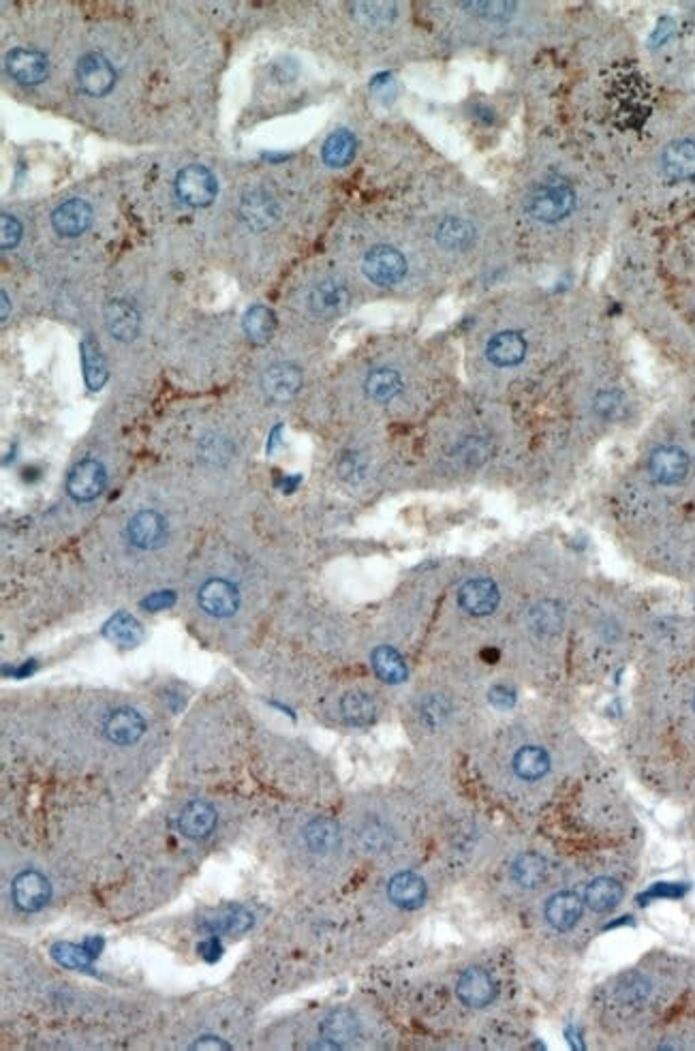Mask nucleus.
<instances>
[{
  "instance_id": "13",
  "label": "nucleus",
  "mask_w": 695,
  "mask_h": 1051,
  "mask_svg": "<svg viewBox=\"0 0 695 1051\" xmlns=\"http://www.w3.org/2000/svg\"><path fill=\"white\" fill-rule=\"evenodd\" d=\"M306 848L319 857H332L343 848V831L332 818H313L304 827Z\"/></svg>"
},
{
  "instance_id": "43",
  "label": "nucleus",
  "mask_w": 695,
  "mask_h": 1051,
  "mask_svg": "<svg viewBox=\"0 0 695 1051\" xmlns=\"http://www.w3.org/2000/svg\"><path fill=\"white\" fill-rule=\"evenodd\" d=\"M0 302H3V313H0V317H3V322H7V317H9V298H7L5 292L0 294Z\"/></svg>"
},
{
  "instance_id": "38",
  "label": "nucleus",
  "mask_w": 695,
  "mask_h": 1051,
  "mask_svg": "<svg viewBox=\"0 0 695 1051\" xmlns=\"http://www.w3.org/2000/svg\"><path fill=\"white\" fill-rule=\"evenodd\" d=\"M450 713H452L450 700L443 696H428L422 700V705H420V720L430 730L439 728L447 718H450Z\"/></svg>"
},
{
  "instance_id": "1",
  "label": "nucleus",
  "mask_w": 695,
  "mask_h": 1051,
  "mask_svg": "<svg viewBox=\"0 0 695 1051\" xmlns=\"http://www.w3.org/2000/svg\"><path fill=\"white\" fill-rule=\"evenodd\" d=\"M621 745L653 795L695 801V617L653 623Z\"/></svg>"
},
{
  "instance_id": "10",
  "label": "nucleus",
  "mask_w": 695,
  "mask_h": 1051,
  "mask_svg": "<svg viewBox=\"0 0 695 1051\" xmlns=\"http://www.w3.org/2000/svg\"><path fill=\"white\" fill-rule=\"evenodd\" d=\"M176 191L180 200L189 206H208L216 197L219 185L208 167L189 165L176 176Z\"/></svg>"
},
{
  "instance_id": "6",
  "label": "nucleus",
  "mask_w": 695,
  "mask_h": 1051,
  "mask_svg": "<svg viewBox=\"0 0 695 1051\" xmlns=\"http://www.w3.org/2000/svg\"><path fill=\"white\" fill-rule=\"evenodd\" d=\"M529 915L537 938H544L548 947L559 951H580L582 944L589 942L604 925L591 915L584 902L574 863H569V870H565L556 885L529 906Z\"/></svg>"
},
{
  "instance_id": "20",
  "label": "nucleus",
  "mask_w": 695,
  "mask_h": 1051,
  "mask_svg": "<svg viewBox=\"0 0 695 1051\" xmlns=\"http://www.w3.org/2000/svg\"><path fill=\"white\" fill-rule=\"evenodd\" d=\"M7 71L13 80H18L20 84H39L43 82L45 78H48V71H50V63L48 58H45L41 52H35V50H13L9 52L7 56Z\"/></svg>"
},
{
  "instance_id": "29",
  "label": "nucleus",
  "mask_w": 695,
  "mask_h": 1051,
  "mask_svg": "<svg viewBox=\"0 0 695 1051\" xmlns=\"http://www.w3.org/2000/svg\"><path fill=\"white\" fill-rule=\"evenodd\" d=\"M105 324L118 341H133L139 332V315L125 300H112L105 307Z\"/></svg>"
},
{
  "instance_id": "32",
  "label": "nucleus",
  "mask_w": 695,
  "mask_h": 1051,
  "mask_svg": "<svg viewBox=\"0 0 695 1051\" xmlns=\"http://www.w3.org/2000/svg\"><path fill=\"white\" fill-rule=\"evenodd\" d=\"M373 668L381 681L385 683H403L407 679V664L403 656L388 645H381L373 651Z\"/></svg>"
},
{
  "instance_id": "8",
  "label": "nucleus",
  "mask_w": 695,
  "mask_h": 1051,
  "mask_svg": "<svg viewBox=\"0 0 695 1051\" xmlns=\"http://www.w3.org/2000/svg\"><path fill=\"white\" fill-rule=\"evenodd\" d=\"M409 270L407 257L392 245L370 247L362 257L364 277L377 287H394Z\"/></svg>"
},
{
  "instance_id": "34",
  "label": "nucleus",
  "mask_w": 695,
  "mask_h": 1051,
  "mask_svg": "<svg viewBox=\"0 0 695 1051\" xmlns=\"http://www.w3.org/2000/svg\"><path fill=\"white\" fill-rule=\"evenodd\" d=\"M253 925V915L244 908H227L216 912V917L204 921L202 929L210 934H242Z\"/></svg>"
},
{
  "instance_id": "22",
  "label": "nucleus",
  "mask_w": 695,
  "mask_h": 1051,
  "mask_svg": "<svg viewBox=\"0 0 695 1051\" xmlns=\"http://www.w3.org/2000/svg\"><path fill=\"white\" fill-rule=\"evenodd\" d=\"M178 827L182 831L184 837H189V840H206V837L214 831L216 827V812L214 807L206 801H189L187 805L182 807L180 812V818H178Z\"/></svg>"
},
{
  "instance_id": "4",
  "label": "nucleus",
  "mask_w": 695,
  "mask_h": 1051,
  "mask_svg": "<svg viewBox=\"0 0 695 1051\" xmlns=\"http://www.w3.org/2000/svg\"><path fill=\"white\" fill-rule=\"evenodd\" d=\"M642 600L619 585H580L569 628V664L589 681L642 656L653 630Z\"/></svg>"
},
{
  "instance_id": "27",
  "label": "nucleus",
  "mask_w": 695,
  "mask_h": 1051,
  "mask_svg": "<svg viewBox=\"0 0 695 1051\" xmlns=\"http://www.w3.org/2000/svg\"><path fill=\"white\" fill-rule=\"evenodd\" d=\"M129 538L139 548H154L165 538V521L152 510L137 512L129 521Z\"/></svg>"
},
{
  "instance_id": "9",
  "label": "nucleus",
  "mask_w": 695,
  "mask_h": 1051,
  "mask_svg": "<svg viewBox=\"0 0 695 1051\" xmlns=\"http://www.w3.org/2000/svg\"><path fill=\"white\" fill-rule=\"evenodd\" d=\"M75 75H77V84H80V88L90 97H103L110 93L116 84V73H114V67L110 65V60L97 52L80 58Z\"/></svg>"
},
{
  "instance_id": "35",
  "label": "nucleus",
  "mask_w": 695,
  "mask_h": 1051,
  "mask_svg": "<svg viewBox=\"0 0 695 1051\" xmlns=\"http://www.w3.org/2000/svg\"><path fill=\"white\" fill-rule=\"evenodd\" d=\"M276 330V317L268 307H251L244 315V332L255 343H266Z\"/></svg>"
},
{
  "instance_id": "12",
  "label": "nucleus",
  "mask_w": 695,
  "mask_h": 1051,
  "mask_svg": "<svg viewBox=\"0 0 695 1051\" xmlns=\"http://www.w3.org/2000/svg\"><path fill=\"white\" fill-rule=\"evenodd\" d=\"M458 604L465 613L473 617H488L497 613L501 604V591L490 578H471L458 591Z\"/></svg>"
},
{
  "instance_id": "36",
  "label": "nucleus",
  "mask_w": 695,
  "mask_h": 1051,
  "mask_svg": "<svg viewBox=\"0 0 695 1051\" xmlns=\"http://www.w3.org/2000/svg\"><path fill=\"white\" fill-rule=\"evenodd\" d=\"M105 634L110 641H114L120 647H127V649L142 643V636H144L142 626H139V623L127 613H120L110 623H107Z\"/></svg>"
},
{
  "instance_id": "14",
  "label": "nucleus",
  "mask_w": 695,
  "mask_h": 1051,
  "mask_svg": "<svg viewBox=\"0 0 695 1051\" xmlns=\"http://www.w3.org/2000/svg\"><path fill=\"white\" fill-rule=\"evenodd\" d=\"M240 215L244 223L253 227V230H266V227L276 223L278 215H281V208H278L274 195L266 189H251L242 197Z\"/></svg>"
},
{
  "instance_id": "23",
  "label": "nucleus",
  "mask_w": 695,
  "mask_h": 1051,
  "mask_svg": "<svg viewBox=\"0 0 695 1051\" xmlns=\"http://www.w3.org/2000/svg\"><path fill=\"white\" fill-rule=\"evenodd\" d=\"M103 730H105V737L110 739L112 743L131 745V743H135L139 737L144 735L146 722H144V718L137 711H133L129 707H122V709H116V711H112L110 715H107V720L103 724Z\"/></svg>"
},
{
  "instance_id": "39",
  "label": "nucleus",
  "mask_w": 695,
  "mask_h": 1051,
  "mask_svg": "<svg viewBox=\"0 0 695 1051\" xmlns=\"http://www.w3.org/2000/svg\"><path fill=\"white\" fill-rule=\"evenodd\" d=\"M54 955L58 962H63L65 966H73V968H86L88 957H92L90 951L71 947V944H60V947L54 949Z\"/></svg>"
},
{
  "instance_id": "30",
  "label": "nucleus",
  "mask_w": 695,
  "mask_h": 1051,
  "mask_svg": "<svg viewBox=\"0 0 695 1051\" xmlns=\"http://www.w3.org/2000/svg\"><path fill=\"white\" fill-rule=\"evenodd\" d=\"M364 390L373 401L390 403L400 392H403V375H400L396 369L379 367L368 373L366 382H364Z\"/></svg>"
},
{
  "instance_id": "24",
  "label": "nucleus",
  "mask_w": 695,
  "mask_h": 1051,
  "mask_svg": "<svg viewBox=\"0 0 695 1051\" xmlns=\"http://www.w3.org/2000/svg\"><path fill=\"white\" fill-rule=\"evenodd\" d=\"M90 223H92V210L82 200H69L65 204H60L52 215L54 230L60 236H67V238L82 236L90 227Z\"/></svg>"
},
{
  "instance_id": "40",
  "label": "nucleus",
  "mask_w": 695,
  "mask_h": 1051,
  "mask_svg": "<svg viewBox=\"0 0 695 1051\" xmlns=\"http://www.w3.org/2000/svg\"><path fill=\"white\" fill-rule=\"evenodd\" d=\"M20 238H22V225L18 223V219L11 215L0 217V247L11 249L18 245Z\"/></svg>"
},
{
  "instance_id": "28",
  "label": "nucleus",
  "mask_w": 695,
  "mask_h": 1051,
  "mask_svg": "<svg viewBox=\"0 0 695 1051\" xmlns=\"http://www.w3.org/2000/svg\"><path fill=\"white\" fill-rule=\"evenodd\" d=\"M321 1034L323 1039L330 1043V1047H345L358 1039L360 1024L351 1011L338 1009L323 1019Z\"/></svg>"
},
{
  "instance_id": "15",
  "label": "nucleus",
  "mask_w": 695,
  "mask_h": 1051,
  "mask_svg": "<svg viewBox=\"0 0 695 1051\" xmlns=\"http://www.w3.org/2000/svg\"><path fill=\"white\" fill-rule=\"evenodd\" d=\"M50 880L39 872H22L13 880V902L20 910L35 912L50 902Z\"/></svg>"
},
{
  "instance_id": "19",
  "label": "nucleus",
  "mask_w": 695,
  "mask_h": 1051,
  "mask_svg": "<svg viewBox=\"0 0 695 1051\" xmlns=\"http://www.w3.org/2000/svg\"><path fill=\"white\" fill-rule=\"evenodd\" d=\"M428 887L420 874L398 872L388 882V900L403 910H415L426 902Z\"/></svg>"
},
{
  "instance_id": "26",
  "label": "nucleus",
  "mask_w": 695,
  "mask_h": 1051,
  "mask_svg": "<svg viewBox=\"0 0 695 1051\" xmlns=\"http://www.w3.org/2000/svg\"><path fill=\"white\" fill-rule=\"evenodd\" d=\"M396 835L381 818H364L358 827V844L368 855H385L394 848Z\"/></svg>"
},
{
  "instance_id": "3",
  "label": "nucleus",
  "mask_w": 695,
  "mask_h": 1051,
  "mask_svg": "<svg viewBox=\"0 0 695 1051\" xmlns=\"http://www.w3.org/2000/svg\"><path fill=\"white\" fill-rule=\"evenodd\" d=\"M693 1004L695 959L653 951L599 983L589 1013L597 1037L612 1047L666 1049Z\"/></svg>"
},
{
  "instance_id": "25",
  "label": "nucleus",
  "mask_w": 695,
  "mask_h": 1051,
  "mask_svg": "<svg viewBox=\"0 0 695 1051\" xmlns=\"http://www.w3.org/2000/svg\"><path fill=\"white\" fill-rule=\"evenodd\" d=\"M266 394L274 401H289L302 388V373L293 364H274L261 379Z\"/></svg>"
},
{
  "instance_id": "5",
  "label": "nucleus",
  "mask_w": 695,
  "mask_h": 1051,
  "mask_svg": "<svg viewBox=\"0 0 695 1051\" xmlns=\"http://www.w3.org/2000/svg\"><path fill=\"white\" fill-rule=\"evenodd\" d=\"M580 180L569 167V152H542L529 163L518 195L524 240L537 253H569L571 227L580 219Z\"/></svg>"
},
{
  "instance_id": "41",
  "label": "nucleus",
  "mask_w": 695,
  "mask_h": 1051,
  "mask_svg": "<svg viewBox=\"0 0 695 1051\" xmlns=\"http://www.w3.org/2000/svg\"><path fill=\"white\" fill-rule=\"evenodd\" d=\"M172 604H174V593H169V591L154 593V596H150L144 602V606L148 608V611H161V608H167V606H172Z\"/></svg>"
},
{
  "instance_id": "18",
  "label": "nucleus",
  "mask_w": 695,
  "mask_h": 1051,
  "mask_svg": "<svg viewBox=\"0 0 695 1051\" xmlns=\"http://www.w3.org/2000/svg\"><path fill=\"white\" fill-rule=\"evenodd\" d=\"M435 240L447 253H467L477 242V230L465 217H445L437 225Z\"/></svg>"
},
{
  "instance_id": "37",
  "label": "nucleus",
  "mask_w": 695,
  "mask_h": 1051,
  "mask_svg": "<svg viewBox=\"0 0 695 1051\" xmlns=\"http://www.w3.org/2000/svg\"><path fill=\"white\" fill-rule=\"evenodd\" d=\"M82 362H84V377L90 390H101L107 382V369L105 360L99 352V347L90 341L82 343Z\"/></svg>"
},
{
  "instance_id": "42",
  "label": "nucleus",
  "mask_w": 695,
  "mask_h": 1051,
  "mask_svg": "<svg viewBox=\"0 0 695 1051\" xmlns=\"http://www.w3.org/2000/svg\"><path fill=\"white\" fill-rule=\"evenodd\" d=\"M195 1049H229V1045L221 1043V1039H202V1043H197Z\"/></svg>"
},
{
  "instance_id": "11",
  "label": "nucleus",
  "mask_w": 695,
  "mask_h": 1051,
  "mask_svg": "<svg viewBox=\"0 0 695 1051\" xmlns=\"http://www.w3.org/2000/svg\"><path fill=\"white\" fill-rule=\"evenodd\" d=\"M351 304L349 287L336 279L319 281L308 294V309L319 319H334L343 315Z\"/></svg>"
},
{
  "instance_id": "7",
  "label": "nucleus",
  "mask_w": 695,
  "mask_h": 1051,
  "mask_svg": "<svg viewBox=\"0 0 695 1051\" xmlns=\"http://www.w3.org/2000/svg\"><path fill=\"white\" fill-rule=\"evenodd\" d=\"M454 992L460 1007L469 1011H486L499 1000L501 985L490 968L469 966L458 974Z\"/></svg>"
},
{
  "instance_id": "16",
  "label": "nucleus",
  "mask_w": 695,
  "mask_h": 1051,
  "mask_svg": "<svg viewBox=\"0 0 695 1051\" xmlns=\"http://www.w3.org/2000/svg\"><path fill=\"white\" fill-rule=\"evenodd\" d=\"M199 606L212 617H229L238 611L240 593L223 578H212L199 589Z\"/></svg>"
},
{
  "instance_id": "33",
  "label": "nucleus",
  "mask_w": 695,
  "mask_h": 1051,
  "mask_svg": "<svg viewBox=\"0 0 695 1051\" xmlns=\"http://www.w3.org/2000/svg\"><path fill=\"white\" fill-rule=\"evenodd\" d=\"M341 715L343 720L353 724V726H364V724H370L375 720L377 715V705L375 700L370 694L366 692H347L343 698H341Z\"/></svg>"
},
{
  "instance_id": "17",
  "label": "nucleus",
  "mask_w": 695,
  "mask_h": 1051,
  "mask_svg": "<svg viewBox=\"0 0 695 1051\" xmlns=\"http://www.w3.org/2000/svg\"><path fill=\"white\" fill-rule=\"evenodd\" d=\"M105 482H107V476H105L103 465L88 459L73 467V471L69 474L67 491L77 501H92L103 493Z\"/></svg>"
},
{
  "instance_id": "2",
  "label": "nucleus",
  "mask_w": 695,
  "mask_h": 1051,
  "mask_svg": "<svg viewBox=\"0 0 695 1051\" xmlns=\"http://www.w3.org/2000/svg\"><path fill=\"white\" fill-rule=\"evenodd\" d=\"M608 529L642 570L695 587V454L655 441L608 499Z\"/></svg>"
},
{
  "instance_id": "21",
  "label": "nucleus",
  "mask_w": 695,
  "mask_h": 1051,
  "mask_svg": "<svg viewBox=\"0 0 695 1051\" xmlns=\"http://www.w3.org/2000/svg\"><path fill=\"white\" fill-rule=\"evenodd\" d=\"M663 174L672 182H689L695 178V142L676 140L661 155Z\"/></svg>"
},
{
  "instance_id": "31",
  "label": "nucleus",
  "mask_w": 695,
  "mask_h": 1051,
  "mask_svg": "<svg viewBox=\"0 0 695 1051\" xmlns=\"http://www.w3.org/2000/svg\"><path fill=\"white\" fill-rule=\"evenodd\" d=\"M355 148H358V140H355V135L351 131L347 129L334 131L326 140V144H323V150H321L323 163L330 167H345L353 161Z\"/></svg>"
}]
</instances>
